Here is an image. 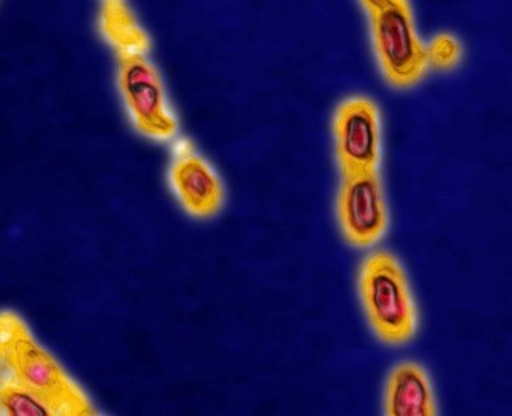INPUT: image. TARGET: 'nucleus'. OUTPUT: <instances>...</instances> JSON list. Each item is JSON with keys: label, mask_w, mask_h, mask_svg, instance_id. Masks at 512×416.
<instances>
[{"label": "nucleus", "mask_w": 512, "mask_h": 416, "mask_svg": "<svg viewBox=\"0 0 512 416\" xmlns=\"http://www.w3.org/2000/svg\"><path fill=\"white\" fill-rule=\"evenodd\" d=\"M0 415L55 416L44 400L10 376L0 384Z\"/></svg>", "instance_id": "10"}, {"label": "nucleus", "mask_w": 512, "mask_h": 416, "mask_svg": "<svg viewBox=\"0 0 512 416\" xmlns=\"http://www.w3.org/2000/svg\"><path fill=\"white\" fill-rule=\"evenodd\" d=\"M0 356L8 376L44 400L53 415H95L84 389L13 311H0Z\"/></svg>", "instance_id": "1"}, {"label": "nucleus", "mask_w": 512, "mask_h": 416, "mask_svg": "<svg viewBox=\"0 0 512 416\" xmlns=\"http://www.w3.org/2000/svg\"><path fill=\"white\" fill-rule=\"evenodd\" d=\"M7 376V367H5L4 360H2V356H0V384L4 383Z\"/></svg>", "instance_id": "12"}, {"label": "nucleus", "mask_w": 512, "mask_h": 416, "mask_svg": "<svg viewBox=\"0 0 512 416\" xmlns=\"http://www.w3.org/2000/svg\"><path fill=\"white\" fill-rule=\"evenodd\" d=\"M359 295L368 324L378 340L408 343L418 327V312L407 272L396 256L376 250L359 269Z\"/></svg>", "instance_id": "2"}, {"label": "nucleus", "mask_w": 512, "mask_h": 416, "mask_svg": "<svg viewBox=\"0 0 512 416\" xmlns=\"http://www.w3.org/2000/svg\"><path fill=\"white\" fill-rule=\"evenodd\" d=\"M98 28L101 36L116 53L117 60L128 56H146L151 50V37L125 2H101Z\"/></svg>", "instance_id": "9"}, {"label": "nucleus", "mask_w": 512, "mask_h": 416, "mask_svg": "<svg viewBox=\"0 0 512 416\" xmlns=\"http://www.w3.org/2000/svg\"><path fill=\"white\" fill-rule=\"evenodd\" d=\"M373 52L381 74L391 87L407 90L428 72L426 44L421 40L412 7L405 0H364Z\"/></svg>", "instance_id": "3"}, {"label": "nucleus", "mask_w": 512, "mask_h": 416, "mask_svg": "<svg viewBox=\"0 0 512 416\" xmlns=\"http://www.w3.org/2000/svg\"><path fill=\"white\" fill-rule=\"evenodd\" d=\"M333 146L341 175L380 172L381 114L368 96H351L336 108Z\"/></svg>", "instance_id": "5"}, {"label": "nucleus", "mask_w": 512, "mask_h": 416, "mask_svg": "<svg viewBox=\"0 0 512 416\" xmlns=\"http://www.w3.org/2000/svg\"><path fill=\"white\" fill-rule=\"evenodd\" d=\"M168 183L184 212L192 218L208 220L221 212L223 181L188 140L176 141L168 167Z\"/></svg>", "instance_id": "7"}, {"label": "nucleus", "mask_w": 512, "mask_h": 416, "mask_svg": "<svg viewBox=\"0 0 512 416\" xmlns=\"http://www.w3.org/2000/svg\"><path fill=\"white\" fill-rule=\"evenodd\" d=\"M460 42L448 32H440L432 37L431 42L426 45V56H428V68L437 71H452L461 61Z\"/></svg>", "instance_id": "11"}, {"label": "nucleus", "mask_w": 512, "mask_h": 416, "mask_svg": "<svg viewBox=\"0 0 512 416\" xmlns=\"http://www.w3.org/2000/svg\"><path fill=\"white\" fill-rule=\"evenodd\" d=\"M386 416L437 415L436 394L429 375L416 362H402L389 372L384 386Z\"/></svg>", "instance_id": "8"}, {"label": "nucleus", "mask_w": 512, "mask_h": 416, "mask_svg": "<svg viewBox=\"0 0 512 416\" xmlns=\"http://www.w3.org/2000/svg\"><path fill=\"white\" fill-rule=\"evenodd\" d=\"M336 216L349 245L367 248L388 229V202L380 172L343 176L336 196Z\"/></svg>", "instance_id": "6"}, {"label": "nucleus", "mask_w": 512, "mask_h": 416, "mask_svg": "<svg viewBox=\"0 0 512 416\" xmlns=\"http://www.w3.org/2000/svg\"><path fill=\"white\" fill-rule=\"evenodd\" d=\"M117 87L133 127L154 141H172L178 136L176 119L164 80L148 56L117 60Z\"/></svg>", "instance_id": "4"}]
</instances>
